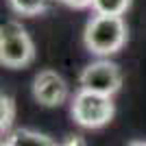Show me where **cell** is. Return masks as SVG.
Masks as SVG:
<instances>
[{"label": "cell", "mask_w": 146, "mask_h": 146, "mask_svg": "<svg viewBox=\"0 0 146 146\" xmlns=\"http://www.w3.org/2000/svg\"><path fill=\"white\" fill-rule=\"evenodd\" d=\"M83 42L94 55H113L127 44V24L120 15H94L85 26Z\"/></svg>", "instance_id": "obj_1"}, {"label": "cell", "mask_w": 146, "mask_h": 146, "mask_svg": "<svg viewBox=\"0 0 146 146\" xmlns=\"http://www.w3.org/2000/svg\"><path fill=\"white\" fill-rule=\"evenodd\" d=\"M35 59V46L26 29L11 20L0 26V63L5 68H24Z\"/></svg>", "instance_id": "obj_2"}, {"label": "cell", "mask_w": 146, "mask_h": 146, "mask_svg": "<svg viewBox=\"0 0 146 146\" xmlns=\"http://www.w3.org/2000/svg\"><path fill=\"white\" fill-rule=\"evenodd\" d=\"M111 96L94 94L87 90H79L72 98V118L76 124L85 129H100L113 118Z\"/></svg>", "instance_id": "obj_3"}, {"label": "cell", "mask_w": 146, "mask_h": 146, "mask_svg": "<svg viewBox=\"0 0 146 146\" xmlns=\"http://www.w3.org/2000/svg\"><path fill=\"white\" fill-rule=\"evenodd\" d=\"M79 81H81V90L103 94V96H111L122 85V72L111 61H96V63H90L81 72Z\"/></svg>", "instance_id": "obj_4"}, {"label": "cell", "mask_w": 146, "mask_h": 146, "mask_svg": "<svg viewBox=\"0 0 146 146\" xmlns=\"http://www.w3.org/2000/svg\"><path fill=\"white\" fill-rule=\"evenodd\" d=\"M33 96L44 107H59L68 100V85L57 72L42 70L33 79Z\"/></svg>", "instance_id": "obj_5"}, {"label": "cell", "mask_w": 146, "mask_h": 146, "mask_svg": "<svg viewBox=\"0 0 146 146\" xmlns=\"http://www.w3.org/2000/svg\"><path fill=\"white\" fill-rule=\"evenodd\" d=\"M7 140L11 142L13 146H59L55 140H50L48 135L31 131V129H18V131H13Z\"/></svg>", "instance_id": "obj_6"}, {"label": "cell", "mask_w": 146, "mask_h": 146, "mask_svg": "<svg viewBox=\"0 0 146 146\" xmlns=\"http://www.w3.org/2000/svg\"><path fill=\"white\" fill-rule=\"evenodd\" d=\"M131 7V0H94L92 9L96 15H120Z\"/></svg>", "instance_id": "obj_7"}, {"label": "cell", "mask_w": 146, "mask_h": 146, "mask_svg": "<svg viewBox=\"0 0 146 146\" xmlns=\"http://www.w3.org/2000/svg\"><path fill=\"white\" fill-rule=\"evenodd\" d=\"M9 5L20 15H37L48 5V0H9Z\"/></svg>", "instance_id": "obj_8"}, {"label": "cell", "mask_w": 146, "mask_h": 146, "mask_svg": "<svg viewBox=\"0 0 146 146\" xmlns=\"http://www.w3.org/2000/svg\"><path fill=\"white\" fill-rule=\"evenodd\" d=\"M13 120H15V103L11 96L2 94L0 96V129H2V133L11 129Z\"/></svg>", "instance_id": "obj_9"}, {"label": "cell", "mask_w": 146, "mask_h": 146, "mask_svg": "<svg viewBox=\"0 0 146 146\" xmlns=\"http://www.w3.org/2000/svg\"><path fill=\"white\" fill-rule=\"evenodd\" d=\"M59 146H87V142L83 135H68Z\"/></svg>", "instance_id": "obj_10"}, {"label": "cell", "mask_w": 146, "mask_h": 146, "mask_svg": "<svg viewBox=\"0 0 146 146\" xmlns=\"http://www.w3.org/2000/svg\"><path fill=\"white\" fill-rule=\"evenodd\" d=\"M61 2L68 7H74V9H85V7L94 5V0H61Z\"/></svg>", "instance_id": "obj_11"}, {"label": "cell", "mask_w": 146, "mask_h": 146, "mask_svg": "<svg viewBox=\"0 0 146 146\" xmlns=\"http://www.w3.org/2000/svg\"><path fill=\"white\" fill-rule=\"evenodd\" d=\"M129 146H146V142H133V144H129Z\"/></svg>", "instance_id": "obj_12"}, {"label": "cell", "mask_w": 146, "mask_h": 146, "mask_svg": "<svg viewBox=\"0 0 146 146\" xmlns=\"http://www.w3.org/2000/svg\"><path fill=\"white\" fill-rule=\"evenodd\" d=\"M2 146H13V144H11L9 140H5V142H2Z\"/></svg>", "instance_id": "obj_13"}]
</instances>
